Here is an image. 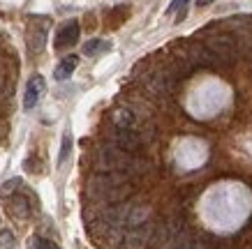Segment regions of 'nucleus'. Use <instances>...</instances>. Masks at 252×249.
<instances>
[{
    "label": "nucleus",
    "mask_w": 252,
    "mask_h": 249,
    "mask_svg": "<svg viewBox=\"0 0 252 249\" xmlns=\"http://www.w3.org/2000/svg\"><path fill=\"white\" fill-rule=\"evenodd\" d=\"M19 187H21V178H9V180L0 187V198H9Z\"/></svg>",
    "instance_id": "obj_14"
},
{
    "label": "nucleus",
    "mask_w": 252,
    "mask_h": 249,
    "mask_svg": "<svg viewBox=\"0 0 252 249\" xmlns=\"http://www.w3.org/2000/svg\"><path fill=\"white\" fill-rule=\"evenodd\" d=\"M190 0H174L171 5H169L167 9V14H174V12H178V9H185V5H188Z\"/></svg>",
    "instance_id": "obj_18"
},
{
    "label": "nucleus",
    "mask_w": 252,
    "mask_h": 249,
    "mask_svg": "<svg viewBox=\"0 0 252 249\" xmlns=\"http://www.w3.org/2000/svg\"><path fill=\"white\" fill-rule=\"evenodd\" d=\"M79 35H81L79 23L77 21H67L61 30L56 32V39H54L56 51H65V49H69V46H74L79 42Z\"/></svg>",
    "instance_id": "obj_5"
},
{
    "label": "nucleus",
    "mask_w": 252,
    "mask_h": 249,
    "mask_svg": "<svg viewBox=\"0 0 252 249\" xmlns=\"http://www.w3.org/2000/svg\"><path fill=\"white\" fill-rule=\"evenodd\" d=\"M130 182L127 173H97L88 180V194L97 201H109V203H123L130 196Z\"/></svg>",
    "instance_id": "obj_1"
},
{
    "label": "nucleus",
    "mask_w": 252,
    "mask_h": 249,
    "mask_svg": "<svg viewBox=\"0 0 252 249\" xmlns=\"http://www.w3.org/2000/svg\"><path fill=\"white\" fill-rule=\"evenodd\" d=\"M31 249H58L51 240H46V238H32L31 240Z\"/></svg>",
    "instance_id": "obj_17"
},
{
    "label": "nucleus",
    "mask_w": 252,
    "mask_h": 249,
    "mask_svg": "<svg viewBox=\"0 0 252 249\" xmlns=\"http://www.w3.org/2000/svg\"><path fill=\"white\" fill-rule=\"evenodd\" d=\"M111 125L114 127H125V129H139V118L137 111L130 106H118L111 111Z\"/></svg>",
    "instance_id": "obj_8"
},
{
    "label": "nucleus",
    "mask_w": 252,
    "mask_h": 249,
    "mask_svg": "<svg viewBox=\"0 0 252 249\" xmlns=\"http://www.w3.org/2000/svg\"><path fill=\"white\" fill-rule=\"evenodd\" d=\"M95 166L99 168V173H137V171L146 168V164L141 159H134V155L116 148L109 141L97 148Z\"/></svg>",
    "instance_id": "obj_2"
},
{
    "label": "nucleus",
    "mask_w": 252,
    "mask_h": 249,
    "mask_svg": "<svg viewBox=\"0 0 252 249\" xmlns=\"http://www.w3.org/2000/svg\"><path fill=\"white\" fill-rule=\"evenodd\" d=\"M151 235H153V226L146 221L141 226L127 228V233H125V245H127V249H146L148 242H151Z\"/></svg>",
    "instance_id": "obj_6"
},
{
    "label": "nucleus",
    "mask_w": 252,
    "mask_h": 249,
    "mask_svg": "<svg viewBox=\"0 0 252 249\" xmlns=\"http://www.w3.org/2000/svg\"><path fill=\"white\" fill-rule=\"evenodd\" d=\"M250 62H252V49H250Z\"/></svg>",
    "instance_id": "obj_20"
},
{
    "label": "nucleus",
    "mask_w": 252,
    "mask_h": 249,
    "mask_svg": "<svg viewBox=\"0 0 252 249\" xmlns=\"http://www.w3.org/2000/svg\"><path fill=\"white\" fill-rule=\"evenodd\" d=\"M206 49L211 51V55L215 58L218 67H231L234 62L238 60V53H241V44L238 39L229 32H215V35H208L204 39Z\"/></svg>",
    "instance_id": "obj_3"
},
{
    "label": "nucleus",
    "mask_w": 252,
    "mask_h": 249,
    "mask_svg": "<svg viewBox=\"0 0 252 249\" xmlns=\"http://www.w3.org/2000/svg\"><path fill=\"white\" fill-rule=\"evenodd\" d=\"M44 88H46L44 76L42 74L31 76V81H28V85H26V92H23V109H26V111L35 109V104L39 102V97L44 95Z\"/></svg>",
    "instance_id": "obj_7"
},
{
    "label": "nucleus",
    "mask_w": 252,
    "mask_h": 249,
    "mask_svg": "<svg viewBox=\"0 0 252 249\" xmlns=\"http://www.w3.org/2000/svg\"><path fill=\"white\" fill-rule=\"evenodd\" d=\"M104 49H109V44L107 42H102V39H91V42H86L84 44L86 55H97V53H102Z\"/></svg>",
    "instance_id": "obj_13"
},
{
    "label": "nucleus",
    "mask_w": 252,
    "mask_h": 249,
    "mask_svg": "<svg viewBox=\"0 0 252 249\" xmlns=\"http://www.w3.org/2000/svg\"><path fill=\"white\" fill-rule=\"evenodd\" d=\"M194 245H197V242L192 240L190 235H188V233L183 231V233H178V235H176L174 240L169 242V245H167L164 249H194Z\"/></svg>",
    "instance_id": "obj_12"
},
{
    "label": "nucleus",
    "mask_w": 252,
    "mask_h": 249,
    "mask_svg": "<svg viewBox=\"0 0 252 249\" xmlns=\"http://www.w3.org/2000/svg\"><path fill=\"white\" fill-rule=\"evenodd\" d=\"M213 0H197V7H208Z\"/></svg>",
    "instance_id": "obj_19"
},
{
    "label": "nucleus",
    "mask_w": 252,
    "mask_h": 249,
    "mask_svg": "<svg viewBox=\"0 0 252 249\" xmlns=\"http://www.w3.org/2000/svg\"><path fill=\"white\" fill-rule=\"evenodd\" d=\"M107 141L109 143H114L116 148H121V150L130 152V155L139 152L146 143L141 129H125V127H114V125L109 127V138Z\"/></svg>",
    "instance_id": "obj_4"
},
{
    "label": "nucleus",
    "mask_w": 252,
    "mask_h": 249,
    "mask_svg": "<svg viewBox=\"0 0 252 249\" xmlns=\"http://www.w3.org/2000/svg\"><path fill=\"white\" fill-rule=\"evenodd\" d=\"M69 150H72V134L69 132H65L63 134V145H61V155H58V164H63L65 159H67Z\"/></svg>",
    "instance_id": "obj_15"
},
{
    "label": "nucleus",
    "mask_w": 252,
    "mask_h": 249,
    "mask_svg": "<svg viewBox=\"0 0 252 249\" xmlns=\"http://www.w3.org/2000/svg\"><path fill=\"white\" fill-rule=\"evenodd\" d=\"M0 247L2 249H14L16 247V238H14V233L12 231H0Z\"/></svg>",
    "instance_id": "obj_16"
},
{
    "label": "nucleus",
    "mask_w": 252,
    "mask_h": 249,
    "mask_svg": "<svg viewBox=\"0 0 252 249\" xmlns=\"http://www.w3.org/2000/svg\"><path fill=\"white\" fill-rule=\"evenodd\" d=\"M9 215L14 219H28L31 217V203L28 198L21 196V194H14L12 201H9Z\"/></svg>",
    "instance_id": "obj_11"
},
{
    "label": "nucleus",
    "mask_w": 252,
    "mask_h": 249,
    "mask_svg": "<svg viewBox=\"0 0 252 249\" xmlns=\"http://www.w3.org/2000/svg\"><path fill=\"white\" fill-rule=\"evenodd\" d=\"M77 65H79V58H77V55H67V58H63V60L56 65L54 79H56V81H67L69 76L74 74Z\"/></svg>",
    "instance_id": "obj_10"
},
{
    "label": "nucleus",
    "mask_w": 252,
    "mask_h": 249,
    "mask_svg": "<svg viewBox=\"0 0 252 249\" xmlns=\"http://www.w3.org/2000/svg\"><path fill=\"white\" fill-rule=\"evenodd\" d=\"M44 42H46V23L39 28V21H32L28 26V46H31V51L39 53L44 49Z\"/></svg>",
    "instance_id": "obj_9"
}]
</instances>
